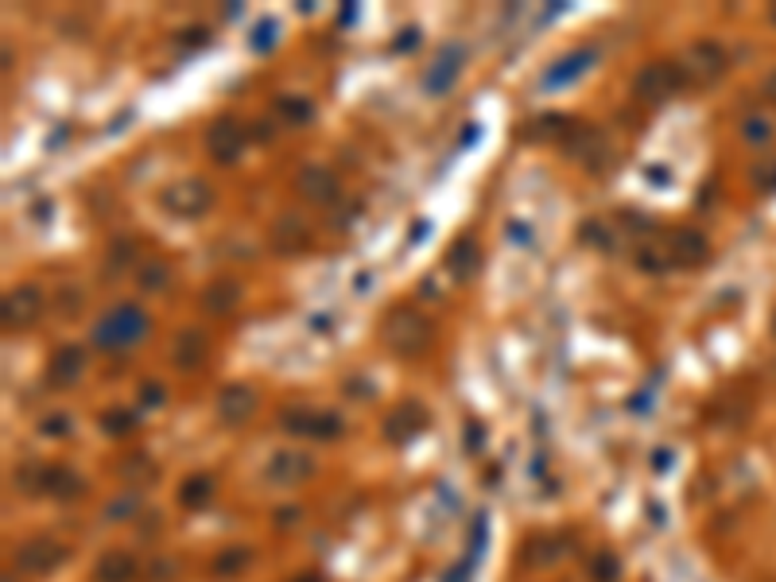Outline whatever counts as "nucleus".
Returning a JSON list of instances; mask_svg holds the SVG:
<instances>
[{
  "label": "nucleus",
  "mask_w": 776,
  "mask_h": 582,
  "mask_svg": "<svg viewBox=\"0 0 776 582\" xmlns=\"http://www.w3.org/2000/svg\"><path fill=\"white\" fill-rule=\"evenodd\" d=\"M148 330H152V319L144 307L116 303L94 322V349H101V354H128V349H136L148 338Z\"/></svg>",
  "instance_id": "1"
},
{
  "label": "nucleus",
  "mask_w": 776,
  "mask_h": 582,
  "mask_svg": "<svg viewBox=\"0 0 776 582\" xmlns=\"http://www.w3.org/2000/svg\"><path fill=\"white\" fill-rule=\"evenodd\" d=\"M688 86H691V78L683 70V62H649V67H641V74L633 78V94L641 101H649V106H660V101L683 94Z\"/></svg>",
  "instance_id": "2"
},
{
  "label": "nucleus",
  "mask_w": 776,
  "mask_h": 582,
  "mask_svg": "<svg viewBox=\"0 0 776 582\" xmlns=\"http://www.w3.org/2000/svg\"><path fill=\"white\" fill-rule=\"evenodd\" d=\"M384 338L400 357H411V354H420V349L431 342V322H427L423 315H416V310H408V307H396L393 315H388V322H384Z\"/></svg>",
  "instance_id": "3"
},
{
  "label": "nucleus",
  "mask_w": 776,
  "mask_h": 582,
  "mask_svg": "<svg viewBox=\"0 0 776 582\" xmlns=\"http://www.w3.org/2000/svg\"><path fill=\"white\" fill-rule=\"evenodd\" d=\"M160 206L171 217L190 222V217H202L214 206V190H210V183H202V179H179V183H171L160 194Z\"/></svg>",
  "instance_id": "4"
},
{
  "label": "nucleus",
  "mask_w": 776,
  "mask_h": 582,
  "mask_svg": "<svg viewBox=\"0 0 776 582\" xmlns=\"http://www.w3.org/2000/svg\"><path fill=\"white\" fill-rule=\"evenodd\" d=\"M245 144H249V128H245L237 116H214L210 128H206V152H210L214 163H237Z\"/></svg>",
  "instance_id": "5"
},
{
  "label": "nucleus",
  "mask_w": 776,
  "mask_h": 582,
  "mask_svg": "<svg viewBox=\"0 0 776 582\" xmlns=\"http://www.w3.org/2000/svg\"><path fill=\"white\" fill-rule=\"evenodd\" d=\"M563 148L571 160H578L587 167V171H602V167L610 163V140H605V133L594 125H575L571 136L563 140Z\"/></svg>",
  "instance_id": "6"
},
{
  "label": "nucleus",
  "mask_w": 776,
  "mask_h": 582,
  "mask_svg": "<svg viewBox=\"0 0 776 582\" xmlns=\"http://www.w3.org/2000/svg\"><path fill=\"white\" fill-rule=\"evenodd\" d=\"M462 67H466V43H447V47H439V55L431 59V67L423 70L420 82L431 97H443L447 89L458 82Z\"/></svg>",
  "instance_id": "7"
},
{
  "label": "nucleus",
  "mask_w": 776,
  "mask_h": 582,
  "mask_svg": "<svg viewBox=\"0 0 776 582\" xmlns=\"http://www.w3.org/2000/svg\"><path fill=\"white\" fill-rule=\"evenodd\" d=\"M602 59V51L594 47V43H587V47H575V51H567V55H559L551 62L548 70H543V78H540V89H563V86H571L575 78H582L587 74L594 62Z\"/></svg>",
  "instance_id": "8"
},
{
  "label": "nucleus",
  "mask_w": 776,
  "mask_h": 582,
  "mask_svg": "<svg viewBox=\"0 0 776 582\" xmlns=\"http://www.w3.org/2000/svg\"><path fill=\"white\" fill-rule=\"evenodd\" d=\"M726 67H730V55L722 43H715V39H698V43L688 47L683 70H688V78H695V82H703V86L718 82V78L726 74Z\"/></svg>",
  "instance_id": "9"
},
{
  "label": "nucleus",
  "mask_w": 776,
  "mask_h": 582,
  "mask_svg": "<svg viewBox=\"0 0 776 582\" xmlns=\"http://www.w3.org/2000/svg\"><path fill=\"white\" fill-rule=\"evenodd\" d=\"M43 307H47V300H43V288H39V283H16V288L5 295V327L8 330L32 327V322L43 315Z\"/></svg>",
  "instance_id": "10"
},
{
  "label": "nucleus",
  "mask_w": 776,
  "mask_h": 582,
  "mask_svg": "<svg viewBox=\"0 0 776 582\" xmlns=\"http://www.w3.org/2000/svg\"><path fill=\"white\" fill-rule=\"evenodd\" d=\"M664 253H668V264H676V268H698L710 256V241L703 237L698 229H691V226H679V229H671L668 237H664Z\"/></svg>",
  "instance_id": "11"
},
{
  "label": "nucleus",
  "mask_w": 776,
  "mask_h": 582,
  "mask_svg": "<svg viewBox=\"0 0 776 582\" xmlns=\"http://www.w3.org/2000/svg\"><path fill=\"white\" fill-rule=\"evenodd\" d=\"M268 241L272 249L280 256H295V253H307L310 241H315V233H310V222L303 214H280L276 222L268 229Z\"/></svg>",
  "instance_id": "12"
},
{
  "label": "nucleus",
  "mask_w": 776,
  "mask_h": 582,
  "mask_svg": "<svg viewBox=\"0 0 776 582\" xmlns=\"http://www.w3.org/2000/svg\"><path fill=\"white\" fill-rule=\"evenodd\" d=\"M295 190H300L307 202H315V206H334L342 199L338 175H334L330 167H322V163H307L303 171L295 175Z\"/></svg>",
  "instance_id": "13"
},
{
  "label": "nucleus",
  "mask_w": 776,
  "mask_h": 582,
  "mask_svg": "<svg viewBox=\"0 0 776 582\" xmlns=\"http://www.w3.org/2000/svg\"><path fill=\"white\" fill-rule=\"evenodd\" d=\"M82 369H86V349L82 346H59L55 354H51V365H47V384L51 388H74L82 381Z\"/></svg>",
  "instance_id": "14"
},
{
  "label": "nucleus",
  "mask_w": 776,
  "mask_h": 582,
  "mask_svg": "<svg viewBox=\"0 0 776 582\" xmlns=\"http://www.w3.org/2000/svg\"><path fill=\"white\" fill-rule=\"evenodd\" d=\"M256 411V388L249 384H226L217 396V416L226 423H245Z\"/></svg>",
  "instance_id": "15"
},
{
  "label": "nucleus",
  "mask_w": 776,
  "mask_h": 582,
  "mask_svg": "<svg viewBox=\"0 0 776 582\" xmlns=\"http://www.w3.org/2000/svg\"><path fill=\"white\" fill-rule=\"evenodd\" d=\"M241 303V280L233 276H217L202 288V310L206 315H229Z\"/></svg>",
  "instance_id": "16"
},
{
  "label": "nucleus",
  "mask_w": 776,
  "mask_h": 582,
  "mask_svg": "<svg viewBox=\"0 0 776 582\" xmlns=\"http://www.w3.org/2000/svg\"><path fill=\"white\" fill-rule=\"evenodd\" d=\"M447 268H450V276H455L458 283H470L477 272H482V249H477V241L474 237H458L455 249H450V256H447Z\"/></svg>",
  "instance_id": "17"
},
{
  "label": "nucleus",
  "mask_w": 776,
  "mask_h": 582,
  "mask_svg": "<svg viewBox=\"0 0 776 582\" xmlns=\"http://www.w3.org/2000/svg\"><path fill=\"white\" fill-rule=\"evenodd\" d=\"M202 357H206V334L199 327H187L171 346V365L190 373V369L202 365Z\"/></svg>",
  "instance_id": "18"
},
{
  "label": "nucleus",
  "mask_w": 776,
  "mask_h": 582,
  "mask_svg": "<svg viewBox=\"0 0 776 582\" xmlns=\"http://www.w3.org/2000/svg\"><path fill=\"white\" fill-rule=\"evenodd\" d=\"M167 283H171V264L160 261V256H152V261H140L136 264V288L144 291V295L167 291Z\"/></svg>",
  "instance_id": "19"
},
{
  "label": "nucleus",
  "mask_w": 776,
  "mask_h": 582,
  "mask_svg": "<svg viewBox=\"0 0 776 582\" xmlns=\"http://www.w3.org/2000/svg\"><path fill=\"white\" fill-rule=\"evenodd\" d=\"M276 113L288 125H295V128H303V125L315 121V106H310L307 97H300V94H280L276 97Z\"/></svg>",
  "instance_id": "20"
},
{
  "label": "nucleus",
  "mask_w": 776,
  "mask_h": 582,
  "mask_svg": "<svg viewBox=\"0 0 776 582\" xmlns=\"http://www.w3.org/2000/svg\"><path fill=\"white\" fill-rule=\"evenodd\" d=\"M420 423H423V408L404 404V408H396V411H393V420L384 423V431H388V435H408V431H416Z\"/></svg>",
  "instance_id": "21"
},
{
  "label": "nucleus",
  "mask_w": 776,
  "mask_h": 582,
  "mask_svg": "<svg viewBox=\"0 0 776 582\" xmlns=\"http://www.w3.org/2000/svg\"><path fill=\"white\" fill-rule=\"evenodd\" d=\"M133 253H136V241H133V237H116L113 249H109V261H106L109 276H116V272H121L128 261H133Z\"/></svg>",
  "instance_id": "22"
},
{
  "label": "nucleus",
  "mask_w": 776,
  "mask_h": 582,
  "mask_svg": "<svg viewBox=\"0 0 776 582\" xmlns=\"http://www.w3.org/2000/svg\"><path fill=\"white\" fill-rule=\"evenodd\" d=\"M742 140H749V144H769L772 125L765 121V116H745L742 121Z\"/></svg>",
  "instance_id": "23"
},
{
  "label": "nucleus",
  "mask_w": 776,
  "mask_h": 582,
  "mask_svg": "<svg viewBox=\"0 0 776 582\" xmlns=\"http://www.w3.org/2000/svg\"><path fill=\"white\" fill-rule=\"evenodd\" d=\"M637 268L641 272H664L668 268V253L652 249V245H641L637 249Z\"/></svg>",
  "instance_id": "24"
},
{
  "label": "nucleus",
  "mask_w": 776,
  "mask_h": 582,
  "mask_svg": "<svg viewBox=\"0 0 776 582\" xmlns=\"http://www.w3.org/2000/svg\"><path fill=\"white\" fill-rule=\"evenodd\" d=\"M51 555H55V551H51L47 543H32V548H23V551H20V559L28 563V567H47Z\"/></svg>",
  "instance_id": "25"
},
{
  "label": "nucleus",
  "mask_w": 776,
  "mask_h": 582,
  "mask_svg": "<svg viewBox=\"0 0 776 582\" xmlns=\"http://www.w3.org/2000/svg\"><path fill=\"white\" fill-rule=\"evenodd\" d=\"M128 559H106V567H101V578H109V582H121V578H128Z\"/></svg>",
  "instance_id": "26"
},
{
  "label": "nucleus",
  "mask_w": 776,
  "mask_h": 582,
  "mask_svg": "<svg viewBox=\"0 0 776 582\" xmlns=\"http://www.w3.org/2000/svg\"><path fill=\"white\" fill-rule=\"evenodd\" d=\"M101 427H106V431H125V427H128V416H125V411H113V416L101 420Z\"/></svg>",
  "instance_id": "27"
},
{
  "label": "nucleus",
  "mask_w": 776,
  "mask_h": 582,
  "mask_svg": "<svg viewBox=\"0 0 776 582\" xmlns=\"http://www.w3.org/2000/svg\"><path fill=\"white\" fill-rule=\"evenodd\" d=\"M253 136H256V140H272V125H268V121H256V125H253Z\"/></svg>",
  "instance_id": "28"
},
{
  "label": "nucleus",
  "mask_w": 776,
  "mask_h": 582,
  "mask_svg": "<svg viewBox=\"0 0 776 582\" xmlns=\"http://www.w3.org/2000/svg\"><path fill=\"white\" fill-rule=\"evenodd\" d=\"M765 97L776 106V70H769V78H765Z\"/></svg>",
  "instance_id": "29"
},
{
  "label": "nucleus",
  "mask_w": 776,
  "mask_h": 582,
  "mask_svg": "<svg viewBox=\"0 0 776 582\" xmlns=\"http://www.w3.org/2000/svg\"><path fill=\"white\" fill-rule=\"evenodd\" d=\"M62 427H67V420H62V416H55V420H43V431H62Z\"/></svg>",
  "instance_id": "30"
},
{
  "label": "nucleus",
  "mask_w": 776,
  "mask_h": 582,
  "mask_svg": "<svg viewBox=\"0 0 776 582\" xmlns=\"http://www.w3.org/2000/svg\"><path fill=\"white\" fill-rule=\"evenodd\" d=\"M772 23H776V5H772Z\"/></svg>",
  "instance_id": "31"
},
{
  "label": "nucleus",
  "mask_w": 776,
  "mask_h": 582,
  "mask_svg": "<svg viewBox=\"0 0 776 582\" xmlns=\"http://www.w3.org/2000/svg\"><path fill=\"white\" fill-rule=\"evenodd\" d=\"M772 330H776V319H772Z\"/></svg>",
  "instance_id": "32"
}]
</instances>
